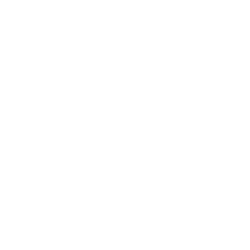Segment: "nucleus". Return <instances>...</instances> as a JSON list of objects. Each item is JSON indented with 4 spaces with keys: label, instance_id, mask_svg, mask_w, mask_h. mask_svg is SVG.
<instances>
[]
</instances>
